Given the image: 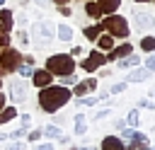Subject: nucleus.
Returning <instances> with one entry per match:
<instances>
[{
  "label": "nucleus",
  "mask_w": 155,
  "mask_h": 150,
  "mask_svg": "<svg viewBox=\"0 0 155 150\" xmlns=\"http://www.w3.org/2000/svg\"><path fill=\"white\" fill-rule=\"evenodd\" d=\"M70 99H73V92H70V87H63V85H48V87L36 90V109L48 116L65 109L70 104Z\"/></svg>",
  "instance_id": "obj_1"
},
{
  "label": "nucleus",
  "mask_w": 155,
  "mask_h": 150,
  "mask_svg": "<svg viewBox=\"0 0 155 150\" xmlns=\"http://www.w3.org/2000/svg\"><path fill=\"white\" fill-rule=\"evenodd\" d=\"M53 41H56V24L48 19H36L29 29V44H34L36 48H44Z\"/></svg>",
  "instance_id": "obj_2"
},
{
  "label": "nucleus",
  "mask_w": 155,
  "mask_h": 150,
  "mask_svg": "<svg viewBox=\"0 0 155 150\" xmlns=\"http://www.w3.org/2000/svg\"><path fill=\"white\" fill-rule=\"evenodd\" d=\"M44 68L53 75V77H63V75H73L78 70V60L68 53H51L44 63Z\"/></svg>",
  "instance_id": "obj_3"
},
{
  "label": "nucleus",
  "mask_w": 155,
  "mask_h": 150,
  "mask_svg": "<svg viewBox=\"0 0 155 150\" xmlns=\"http://www.w3.org/2000/svg\"><path fill=\"white\" fill-rule=\"evenodd\" d=\"M99 24H102V29H104L109 36H114V39L128 41V36H131V27H128V19H126L124 15H104V17L99 19Z\"/></svg>",
  "instance_id": "obj_4"
},
{
  "label": "nucleus",
  "mask_w": 155,
  "mask_h": 150,
  "mask_svg": "<svg viewBox=\"0 0 155 150\" xmlns=\"http://www.w3.org/2000/svg\"><path fill=\"white\" fill-rule=\"evenodd\" d=\"M104 65H109L107 63V53H102V51H97V48H92L85 58H78V68L85 73V75H94L99 68H104Z\"/></svg>",
  "instance_id": "obj_5"
},
{
  "label": "nucleus",
  "mask_w": 155,
  "mask_h": 150,
  "mask_svg": "<svg viewBox=\"0 0 155 150\" xmlns=\"http://www.w3.org/2000/svg\"><path fill=\"white\" fill-rule=\"evenodd\" d=\"M19 63H22V51L19 48H15V46L0 48V68L5 70V75H15Z\"/></svg>",
  "instance_id": "obj_6"
},
{
  "label": "nucleus",
  "mask_w": 155,
  "mask_h": 150,
  "mask_svg": "<svg viewBox=\"0 0 155 150\" xmlns=\"http://www.w3.org/2000/svg\"><path fill=\"white\" fill-rule=\"evenodd\" d=\"M27 97H29V85L19 77V80H12L10 82V87H7V104H24L27 102Z\"/></svg>",
  "instance_id": "obj_7"
},
{
  "label": "nucleus",
  "mask_w": 155,
  "mask_h": 150,
  "mask_svg": "<svg viewBox=\"0 0 155 150\" xmlns=\"http://www.w3.org/2000/svg\"><path fill=\"white\" fill-rule=\"evenodd\" d=\"M97 87H99L97 75H85L82 80H78V82L70 87V92H73V97L78 99V97H85V94H94Z\"/></svg>",
  "instance_id": "obj_8"
},
{
  "label": "nucleus",
  "mask_w": 155,
  "mask_h": 150,
  "mask_svg": "<svg viewBox=\"0 0 155 150\" xmlns=\"http://www.w3.org/2000/svg\"><path fill=\"white\" fill-rule=\"evenodd\" d=\"M133 24H136V31L148 34V31L155 29V15H150L145 10H138V12H133Z\"/></svg>",
  "instance_id": "obj_9"
},
{
  "label": "nucleus",
  "mask_w": 155,
  "mask_h": 150,
  "mask_svg": "<svg viewBox=\"0 0 155 150\" xmlns=\"http://www.w3.org/2000/svg\"><path fill=\"white\" fill-rule=\"evenodd\" d=\"M148 80H153V73L143 65H138L133 70H126V77H124V82H128V85H138V82H148Z\"/></svg>",
  "instance_id": "obj_10"
},
{
  "label": "nucleus",
  "mask_w": 155,
  "mask_h": 150,
  "mask_svg": "<svg viewBox=\"0 0 155 150\" xmlns=\"http://www.w3.org/2000/svg\"><path fill=\"white\" fill-rule=\"evenodd\" d=\"M29 80H31V85H34L36 90H41V87L53 85V80H56V77H53L46 68H34V73H31V77H29Z\"/></svg>",
  "instance_id": "obj_11"
},
{
  "label": "nucleus",
  "mask_w": 155,
  "mask_h": 150,
  "mask_svg": "<svg viewBox=\"0 0 155 150\" xmlns=\"http://www.w3.org/2000/svg\"><path fill=\"white\" fill-rule=\"evenodd\" d=\"M128 53H133V44L131 41H124V44L114 46L111 51H107V63H116L119 58H126Z\"/></svg>",
  "instance_id": "obj_12"
},
{
  "label": "nucleus",
  "mask_w": 155,
  "mask_h": 150,
  "mask_svg": "<svg viewBox=\"0 0 155 150\" xmlns=\"http://www.w3.org/2000/svg\"><path fill=\"white\" fill-rule=\"evenodd\" d=\"M97 150H126V143L116 135V133H107L102 140H99V148Z\"/></svg>",
  "instance_id": "obj_13"
},
{
  "label": "nucleus",
  "mask_w": 155,
  "mask_h": 150,
  "mask_svg": "<svg viewBox=\"0 0 155 150\" xmlns=\"http://www.w3.org/2000/svg\"><path fill=\"white\" fill-rule=\"evenodd\" d=\"M140 63H143V60H140V56L133 51V53H128L126 58H119V60H116V70H124V73H126V70H133V68H138Z\"/></svg>",
  "instance_id": "obj_14"
},
{
  "label": "nucleus",
  "mask_w": 155,
  "mask_h": 150,
  "mask_svg": "<svg viewBox=\"0 0 155 150\" xmlns=\"http://www.w3.org/2000/svg\"><path fill=\"white\" fill-rule=\"evenodd\" d=\"M94 44H97V46H94L97 51H102V53H107V51H111V48L116 46V39H114V36H109L107 31H102V34L97 36V41H94Z\"/></svg>",
  "instance_id": "obj_15"
},
{
  "label": "nucleus",
  "mask_w": 155,
  "mask_h": 150,
  "mask_svg": "<svg viewBox=\"0 0 155 150\" xmlns=\"http://www.w3.org/2000/svg\"><path fill=\"white\" fill-rule=\"evenodd\" d=\"M87 131H90L87 116H85V114H75V119H73V133L82 138V135H87Z\"/></svg>",
  "instance_id": "obj_16"
},
{
  "label": "nucleus",
  "mask_w": 155,
  "mask_h": 150,
  "mask_svg": "<svg viewBox=\"0 0 155 150\" xmlns=\"http://www.w3.org/2000/svg\"><path fill=\"white\" fill-rule=\"evenodd\" d=\"M85 15H87L92 22H99V19L104 17V12H102V7L97 5V0H87V2H85Z\"/></svg>",
  "instance_id": "obj_17"
},
{
  "label": "nucleus",
  "mask_w": 155,
  "mask_h": 150,
  "mask_svg": "<svg viewBox=\"0 0 155 150\" xmlns=\"http://www.w3.org/2000/svg\"><path fill=\"white\" fill-rule=\"evenodd\" d=\"M102 31H104V29H102V24H99V22H92V24L82 27V36H85L90 44H94V41H97V36H99Z\"/></svg>",
  "instance_id": "obj_18"
},
{
  "label": "nucleus",
  "mask_w": 155,
  "mask_h": 150,
  "mask_svg": "<svg viewBox=\"0 0 155 150\" xmlns=\"http://www.w3.org/2000/svg\"><path fill=\"white\" fill-rule=\"evenodd\" d=\"M73 36H75V29H73L70 24H58V27H56V39H58V41L70 44V41H73Z\"/></svg>",
  "instance_id": "obj_19"
},
{
  "label": "nucleus",
  "mask_w": 155,
  "mask_h": 150,
  "mask_svg": "<svg viewBox=\"0 0 155 150\" xmlns=\"http://www.w3.org/2000/svg\"><path fill=\"white\" fill-rule=\"evenodd\" d=\"M150 143V138H148V133H143V131H133V135H131V140L126 143V145H131V148H145Z\"/></svg>",
  "instance_id": "obj_20"
},
{
  "label": "nucleus",
  "mask_w": 155,
  "mask_h": 150,
  "mask_svg": "<svg viewBox=\"0 0 155 150\" xmlns=\"http://www.w3.org/2000/svg\"><path fill=\"white\" fill-rule=\"evenodd\" d=\"M41 133H44V138H48V140H58V138L63 135V128L56 126V123H46V126L41 128Z\"/></svg>",
  "instance_id": "obj_21"
},
{
  "label": "nucleus",
  "mask_w": 155,
  "mask_h": 150,
  "mask_svg": "<svg viewBox=\"0 0 155 150\" xmlns=\"http://www.w3.org/2000/svg\"><path fill=\"white\" fill-rule=\"evenodd\" d=\"M0 24L12 31V29H15V12L7 10V7H0Z\"/></svg>",
  "instance_id": "obj_22"
},
{
  "label": "nucleus",
  "mask_w": 155,
  "mask_h": 150,
  "mask_svg": "<svg viewBox=\"0 0 155 150\" xmlns=\"http://www.w3.org/2000/svg\"><path fill=\"white\" fill-rule=\"evenodd\" d=\"M138 46H140L143 53H155V34H143Z\"/></svg>",
  "instance_id": "obj_23"
},
{
  "label": "nucleus",
  "mask_w": 155,
  "mask_h": 150,
  "mask_svg": "<svg viewBox=\"0 0 155 150\" xmlns=\"http://www.w3.org/2000/svg\"><path fill=\"white\" fill-rule=\"evenodd\" d=\"M124 119H126V126H131V128H138V126H140V109H138V106L128 109Z\"/></svg>",
  "instance_id": "obj_24"
},
{
  "label": "nucleus",
  "mask_w": 155,
  "mask_h": 150,
  "mask_svg": "<svg viewBox=\"0 0 155 150\" xmlns=\"http://www.w3.org/2000/svg\"><path fill=\"white\" fill-rule=\"evenodd\" d=\"M97 5L102 7L104 15H116V10L121 7V0H97Z\"/></svg>",
  "instance_id": "obj_25"
},
{
  "label": "nucleus",
  "mask_w": 155,
  "mask_h": 150,
  "mask_svg": "<svg viewBox=\"0 0 155 150\" xmlns=\"http://www.w3.org/2000/svg\"><path fill=\"white\" fill-rule=\"evenodd\" d=\"M109 116H111V106H104V109H99V111H92V114L87 116V121L97 123V121H104V119H109Z\"/></svg>",
  "instance_id": "obj_26"
},
{
  "label": "nucleus",
  "mask_w": 155,
  "mask_h": 150,
  "mask_svg": "<svg viewBox=\"0 0 155 150\" xmlns=\"http://www.w3.org/2000/svg\"><path fill=\"white\" fill-rule=\"evenodd\" d=\"M75 104L78 106H94V104H99V99H97V94H85V97H78Z\"/></svg>",
  "instance_id": "obj_27"
},
{
  "label": "nucleus",
  "mask_w": 155,
  "mask_h": 150,
  "mask_svg": "<svg viewBox=\"0 0 155 150\" xmlns=\"http://www.w3.org/2000/svg\"><path fill=\"white\" fill-rule=\"evenodd\" d=\"M27 131H29L27 126H17V128H12V131L7 133V138H10V140H24V138H27Z\"/></svg>",
  "instance_id": "obj_28"
},
{
  "label": "nucleus",
  "mask_w": 155,
  "mask_h": 150,
  "mask_svg": "<svg viewBox=\"0 0 155 150\" xmlns=\"http://www.w3.org/2000/svg\"><path fill=\"white\" fill-rule=\"evenodd\" d=\"M31 73H34V65L19 63V65H17V73H15V75H19L22 80H29V77H31Z\"/></svg>",
  "instance_id": "obj_29"
},
{
  "label": "nucleus",
  "mask_w": 155,
  "mask_h": 150,
  "mask_svg": "<svg viewBox=\"0 0 155 150\" xmlns=\"http://www.w3.org/2000/svg\"><path fill=\"white\" fill-rule=\"evenodd\" d=\"M128 90V82H124V80H116V82H111L109 85V94L114 97V94H121V92H126Z\"/></svg>",
  "instance_id": "obj_30"
},
{
  "label": "nucleus",
  "mask_w": 155,
  "mask_h": 150,
  "mask_svg": "<svg viewBox=\"0 0 155 150\" xmlns=\"http://www.w3.org/2000/svg\"><path fill=\"white\" fill-rule=\"evenodd\" d=\"M41 138H44V133H41V128H29V131H27V138H24V140H27V143L31 145V143H39Z\"/></svg>",
  "instance_id": "obj_31"
},
{
  "label": "nucleus",
  "mask_w": 155,
  "mask_h": 150,
  "mask_svg": "<svg viewBox=\"0 0 155 150\" xmlns=\"http://www.w3.org/2000/svg\"><path fill=\"white\" fill-rule=\"evenodd\" d=\"M15 39H17V44H19V46H29V31H27L24 27H19V29H17Z\"/></svg>",
  "instance_id": "obj_32"
},
{
  "label": "nucleus",
  "mask_w": 155,
  "mask_h": 150,
  "mask_svg": "<svg viewBox=\"0 0 155 150\" xmlns=\"http://www.w3.org/2000/svg\"><path fill=\"white\" fill-rule=\"evenodd\" d=\"M10 41H12V31H10V29H5V27L0 24V48L10 46Z\"/></svg>",
  "instance_id": "obj_33"
},
{
  "label": "nucleus",
  "mask_w": 155,
  "mask_h": 150,
  "mask_svg": "<svg viewBox=\"0 0 155 150\" xmlns=\"http://www.w3.org/2000/svg\"><path fill=\"white\" fill-rule=\"evenodd\" d=\"M27 148H29L27 140H10V143H5V150H27Z\"/></svg>",
  "instance_id": "obj_34"
},
{
  "label": "nucleus",
  "mask_w": 155,
  "mask_h": 150,
  "mask_svg": "<svg viewBox=\"0 0 155 150\" xmlns=\"http://www.w3.org/2000/svg\"><path fill=\"white\" fill-rule=\"evenodd\" d=\"M78 82V75L73 73V75H63V77H58V85H63V87H73Z\"/></svg>",
  "instance_id": "obj_35"
},
{
  "label": "nucleus",
  "mask_w": 155,
  "mask_h": 150,
  "mask_svg": "<svg viewBox=\"0 0 155 150\" xmlns=\"http://www.w3.org/2000/svg\"><path fill=\"white\" fill-rule=\"evenodd\" d=\"M138 109H148V111H155V102L150 99V97H143V99H138V104H136Z\"/></svg>",
  "instance_id": "obj_36"
},
{
  "label": "nucleus",
  "mask_w": 155,
  "mask_h": 150,
  "mask_svg": "<svg viewBox=\"0 0 155 150\" xmlns=\"http://www.w3.org/2000/svg\"><path fill=\"white\" fill-rule=\"evenodd\" d=\"M140 65H143V68H148V70L155 75V53H145V60H143Z\"/></svg>",
  "instance_id": "obj_37"
},
{
  "label": "nucleus",
  "mask_w": 155,
  "mask_h": 150,
  "mask_svg": "<svg viewBox=\"0 0 155 150\" xmlns=\"http://www.w3.org/2000/svg\"><path fill=\"white\" fill-rule=\"evenodd\" d=\"M133 131H136V128H131V126H126V128H121V131H119L116 135H119V138H121L124 143H128V140H131V135H133Z\"/></svg>",
  "instance_id": "obj_38"
},
{
  "label": "nucleus",
  "mask_w": 155,
  "mask_h": 150,
  "mask_svg": "<svg viewBox=\"0 0 155 150\" xmlns=\"http://www.w3.org/2000/svg\"><path fill=\"white\" fill-rule=\"evenodd\" d=\"M82 53H85V48H82V46H70V51H68V56H73L75 60H78V58H82Z\"/></svg>",
  "instance_id": "obj_39"
},
{
  "label": "nucleus",
  "mask_w": 155,
  "mask_h": 150,
  "mask_svg": "<svg viewBox=\"0 0 155 150\" xmlns=\"http://www.w3.org/2000/svg\"><path fill=\"white\" fill-rule=\"evenodd\" d=\"M111 126H114V128H116V133H119L121 128H126V119H124V116H116V119L111 121Z\"/></svg>",
  "instance_id": "obj_40"
},
{
  "label": "nucleus",
  "mask_w": 155,
  "mask_h": 150,
  "mask_svg": "<svg viewBox=\"0 0 155 150\" xmlns=\"http://www.w3.org/2000/svg\"><path fill=\"white\" fill-rule=\"evenodd\" d=\"M53 143H58V145H61V148H65V145H73V138H70V135H65V133H63V135H61V138H58V140H53Z\"/></svg>",
  "instance_id": "obj_41"
},
{
  "label": "nucleus",
  "mask_w": 155,
  "mask_h": 150,
  "mask_svg": "<svg viewBox=\"0 0 155 150\" xmlns=\"http://www.w3.org/2000/svg\"><path fill=\"white\" fill-rule=\"evenodd\" d=\"M31 145H34V150H56L53 143H31Z\"/></svg>",
  "instance_id": "obj_42"
},
{
  "label": "nucleus",
  "mask_w": 155,
  "mask_h": 150,
  "mask_svg": "<svg viewBox=\"0 0 155 150\" xmlns=\"http://www.w3.org/2000/svg\"><path fill=\"white\" fill-rule=\"evenodd\" d=\"M19 126L31 128V114H22V116H19Z\"/></svg>",
  "instance_id": "obj_43"
},
{
  "label": "nucleus",
  "mask_w": 155,
  "mask_h": 150,
  "mask_svg": "<svg viewBox=\"0 0 155 150\" xmlns=\"http://www.w3.org/2000/svg\"><path fill=\"white\" fill-rule=\"evenodd\" d=\"M58 12H61L63 17H70V15H73V10H70V5H58Z\"/></svg>",
  "instance_id": "obj_44"
},
{
  "label": "nucleus",
  "mask_w": 155,
  "mask_h": 150,
  "mask_svg": "<svg viewBox=\"0 0 155 150\" xmlns=\"http://www.w3.org/2000/svg\"><path fill=\"white\" fill-rule=\"evenodd\" d=\"M17 24L24 27V24H27V15H17V17H15V27H17Z\"/></svg>",
  "instance_id": "obj_45"
},
{
  "label": "nucleus",
  "mask_w": 155,
  "mask_h": 150,
  "mask_svg": "<svg viewBox=\"0 0 155 150\" xmlns=\"http://www.w3.org/2000/svg\"><path fill=\"white\" fill-rule=\"evenodd\" d=\"M5 106H7V94H5L2 90H0V111H2Z\"/></svg>",
  "instance_id": "obj_46"
},
{
  "label": "nucleus",
  "mask_w": 155,
  "mask_h": 150,
  "mask_svg": "<svg viewBox=\"0 0 155 150\" xmlns=\"http://www.w3.org/2000/svg\"><path fill=\"white\" fill-rule=\"evenodd\" d=\"M75 150H97V145H75Z\"/></svg>",
  "instance_id": "obj_47"
},
{
  "label": "nucleus",
  "mask_w": 155,
  "mask_h": 150,
  "mask_svg": "<svg viewBox=\"0 0 155 150\" xmlns=\"http://www.w3.org/2000/svg\"><path fill=\"white\" fill-rule=\"evenodd\" d=\"M34 2H36V5H39V7H46V5H48V2H51V0H34Z\"/></svg>",
  "instance_id": "obj_48"
},
{
  "label": "nucleus",
  "mask_w": 155,
  "mask_h": 150,
  "mask_svg": "<svg viewBox=\"0 0 155 150\" xmlns=\"http://www.w3.org/2000/svg\"><path fill=\"white\" fill-rule=\"evenodd\" d=\"M53 5H70V0H51Z\"/></svg>",
  "instance_id": "obj_49"
},
{
  "label": "nucleus",
  "mask_w": 155,
  "mask_h": 150,
  "mask_svg": "<svg viewBox=\"0 0 155 150\" xmlns=\"http://www.w3.org/2000/svg\"><path fill=\"white\" fill-rule=\"evenodd\" d=\"M7 140H10V138H7V133H5V131H0V143H7Z\"/></svg>",
  "instance_id": "obj_50"
},
{
  "label": "nucleus",
  "mask_w": 155,
  "mask_h": 150,
  "mask_svg": "<svg viewBox=\"0 0 155 150\" xmlns=\"http://www.w3.org/2000/svg\"><path fill=\"white\" fill-rule=\"evenodd\" d=\"M148 97H150V99L155 102V90H150V94H148Z\"/></svg>",
  "instance_id": "obj_51"
},
{
  "label": "nucleus",
  "mask_w": 155,
  "mask_h": 150,
  "mask_svg": "<svg viewBox=\"0 0 155 150\" xmlns=\"http://www.w3.org/2000/svg\"><path fill=\"white\" fill-rule=\"evenodd\" d=\"M63 150H75V145H65V148H63Z\"/></svg>",
  "instance_id": "obj_52"
},
{
  "label": "nucleus",
  "mask_w": 155,
  "mask_h": 150,
  "mask_svg": "<svg viewBox=\"0 0 155 150\" xmlns=\"http://www.w3.org/2000/svg\"><path fill=\"white\" fill-rule=\"evenodd\" d=\"M133 2H140V5H145V2H150V0H133Z\"/></svg>",
  "instance_id": "obj_53"
},
{
  "label": "nucleus",
  "mask_w": 155,
  "mask_h": 150,
  "mask_svg": "<svg viewBox=\"0 0 155 150\" xmlns=\"http://www.w3.org/2000/svg\"><path fill=\"white\" fill-rule=\"evenodd\" d=\"M2 123H7V121H5V116H2V114H0V126H2Z\"/></svg>",
  "instance_id": "obj_54"
},
{
  "label": "nucleus",
  "mask_w": 155,
  "mask_h": 150,
  "mask_svg": "<svg viewBox=\"0 0 155 150\" xmlns=\"http://www.w3.org/2000/svg\"><path fill=\"white\" fill-rule=\"evenodd\" d=\"M0 77H5V70H2V68H0Z\"/></svg>",
  "instance_id": "obj_55"
},
{
  "label": "nucleus",
  "mask_w": 155,
  "mask_h": 150,
  "mask_svg": "<svg viewBox=\"0 0 155 150\" xmlns=\"http://www.w3.org/2000/svg\"><path fill=\"white\" fill-rule=\"evenodd\" d=\"M2 5H5V0H0V7H2Z\"/></svg>",
  "instance_id": "obj_56"
},
{
  "label": "nucleus",
  "mask_w": 155,
  "mask_h": 150,
  "mask_svg": "<svg viewBox=\"0 0 155 150\" xmlns=\"http://www.w3.org/2000/svg\"><path fill=\"white\" fill-rule=\"evenodd\" d=\"M0 90H2V77H0Z\"/></svg>",
  "instance_id": "obj_57"
},
{
  "label": "nucleus",
  "mask_w": 155,
  "mask_h": 150,
  "mask_svg": "<svg viewBox=\"0 0 155 150\" xmlns=\"http://www.w3.org/2000/svg\"><path fill=\"white\" fill-rule=\"evenodd\" d=\"M150 2H155V0H150Z\"/></svg>",
  "instance_id": "obj_58"
},
{
  "label": "nucleus",
  "mask_w": 155,
  "mask_h": 150,
  "mask_svg": "<svg viewBox=\"0 0 155 150\" xmlns=\"http://www.w3.org/2000/svg\"><path fill=\"white\" fill-rule=\"evenodd\" d=\"M85 2H87V0H85Z\"/></svg>",
  "instance_id": "obj_59"
}]
</instances>
